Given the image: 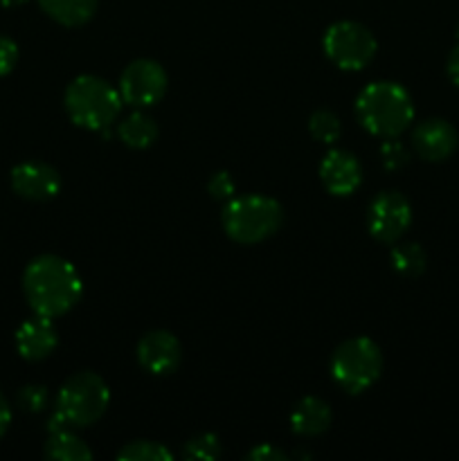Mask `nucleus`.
Returning a JSON list of instances; mask_svg holds the SVG:
<instances>
[{
    "mask_svg": "<svg viewBox=\"0 0 459 461\" xmlns=\"http://www.w3.org/2000/svg\"><path fill=\"white\" fill-rule=\"evenodd\" d=\"M22 293L36 315L58 318L81 300L84 284L68 259L57 255H40L32 259L22 273Z\"/></svg>",
    "mask_w": 459,
    "mask_h": 461,
    "instance_id": "f257e3e1",
    "label": "nucleus"
},
{
    "mask_svg": "<svg viewBox=\"0 0 459 461\" xmlns=\"http://www.w3.org/2000/svg\"><path fill=\"white\" fill-rule=\"evenodd\" d=\"M356 115L367 133L376 138H399L414 120V104L408 90L394 81H374L360 90Z\"/></svg>",
    "mask_w": 459,
    "mask_h": 461,
    "instance_id": "f03ea898",
    "label": "nucleus"
},
{
    "mask_svg": "<svg viewBox=\"0 0 459 461\" xmlns=\"http://www.w3.org/2000/svg\"><path fill=\"white\" fill-rule=\"evenodd\" d=\"M68 117L88 131L111 129L120 117L122 95L106 79L97 75H81L70 81L63 97Z\"/></svg>",
    "mask_w": 459,
    "mask_h": 461,
    "instance_id": "7ed1b4c3",
    "label": "nucleus"
},
{
    "mask_svg": "<svg viewBox=\"0 0 459 461\" xmlns=\"http://www.w3.org/2000/svg\"><path fill=\"white\" fill-rule=\"evenodd\" d=\"M284 223V210L274 198L241 196L230 198L220 212L223 232L241 246H255L273 237Z\"/></svg>",
    "mask_w": 459,
    "mask_h": 461,
    "instance_id": "20e7f679",
    "label": "nucleus"
},
{
    "mask_svg": "<svg viewBox=\"0 0 459 461\" xmlns=\"http://www.w3.org/2000/svg\"><path fill=\"white\" fill-rule=\"evenodd\" d=\"M111 390L94 372H76L68 378L57 394V412L72 428H88L106 414Z\"/></svg>",
    "mask_w": 459,
    "mask_h": 461,
    "instance_id": "39448f33",
    "label": "nucleus"
},
{
    "mask_svg": "<svg viewBox=\"0 0 459 461\" xmlns=\"http://www.w3.org/2000/svg\"><path fill=\"white\" fill-rule=\"evenodd\" d=\"M381 347L369 338L345 340L331 356V376L346 394H363L381 378Z\"/></svg>",
    "mask_w": 459,
    "mask_h": 461,
    "instance_id": "423d86ee",
    "label": "nucleus"
},
{
    "mask_svg": "<svg viewBox=\"0 0 459 461\" xmlns=\"http://www.w3.org/2000/svg\"><path fill=\"white\" fill-rule=\"evenodd\" d=\"M324 54L340 70L358 72L376 57V36L356 21H338L327 27L322 39Z\"/></svg>",
    "mask_w": 459,
    "mask_h": 461,
    "instance_id": "0eeeda50",
    "label": "nucleus"
},
{
    "mask_svg": "<svg viewBox=\"0 0 459 461\" xmlns=\"http://www.w3.org/2000/svg\"><path fill=\"white\" fill-rule=\"evenodd\" d=\"M165 68L153 59H135L120 75L122 102L133 108H147L160 102L166 93Z\"/></svg>",
    "mask_w": 459,
    "mask_h": 461,
    "instance_id": "6e6552de",
    "label": "nucleus"
},
{
    "mask_svg": "<svg viewBox=\"0 0 459 461\" xmlns=\"http://www.w3.org/2000/svg\"><path fill=\"white\" fill-rule=\"evenodd\" d=\"M412 223V205L400 192H381L367 210V230L376 241L396 243Z\"/></svg>",
    "mask_w": 459,
    "mask_h": 461,
    "instance_id": "1a4fd4ad",
    "label": "nucleus"
},
{
    "mask_svg": "<svg viewBox=\"0 0 459 461\" xmlns=\"http://www.w3.org/2000/svg\"><path fill=\"white\" fill-rule=\"evenodd\" d=\"M12 189L25 201L43 203L61 192V176L48 162H21L12 169Z\"/></svg>",
    "mask_w": 459,
    "mask_h": 461,
    "instance_id": "9d476101",
    "label": "nucleus"
},
{
    "mask_svg": "<svg viewBox=\"0 0 459 461\" xmlns=\"http://www.w3.org/2000/svg\"><path fill=\"white\" fill-rule=\"evenodd\" d=\"M459 133L448 120L430 117L412 131V149L421 160L444 162L457 151Z\"/></svg>",
    "mask_w": 459,
    "mask_h": 461,
    "instance_id": "9b49d317",
    "label": "nucleus"
},
{
    "mask_svg": "<svg viewBox=\"0 0 459 461\" xmlns=\"http://www.w3.org/2000/svg\"><path fill=\"white\" fill-rule=\"evenodd\" d=\"M180 358H183V347L169 331L156 329L138 342V363L153 376H166L176 372Z\"/></svg>",
    "mask_w": 459,
    "mask_h": 461,
    "instance_id": "f8f14e48",
    "label": "nucleus"
},
{
    "mask_svg": "<svg viewBox=\"0 0 459 461\" xmlns=\"http://www.w3.org/2000/svg\"><path fill=\"white\" fill-rule=\"evenodd\" d=\"M320 180L333 196H349L363 185V165L354 153L333 149L320 165Z\"/></svg>",
    "mask_w": 459,
    "mask_h": 461,
    "instance_id": "ddd939ff",
    "label": "nucleus"
},
{
    "mask_svg": "<svg viewBox=\"0 0 459 461\" xmlns=\"http://www.w3.org/2000/svg\"><path fill=\"white\" fill-rule=\"evenodd\" d=\"M14 340H16V349L21 358L30 360V363H39V360H45L48 356L54 354V349L58 347V333L52 318H43V315L34 313V318L25 320L18 327Z\"/></svg>",
    "mask_w": 459,
    "mask_h": 461,
    "instance_id": "4468645a",
    "label": "nucleus"
},
{
    "mask_svg": "<svg viewBox=\"0 0 459 461\" xmlns=\"http://www.w3.org/2000/svg\"><path fill=\"white\" fill-rule=\"evenodd\" d=\"M333 412L327 401L318 396H304L291 412V430L297 437H318L331 428Z\"/></svg>",
    "mask_w": 459,
    "mask_h": 461,
    "instance_id": "2eb2a0df",
    "label": "nucleus"
},
{
    "mask_svg": "<svg viewBox=\"0 0 459 461\" xmlns=\"http://www.w3.org/2000/svg\"><path fill=\"white\" fill-rule=\"evenodd\" d=\"M99 0H39V7L63 27H81L94 16Z\"/></svg>",
    "mask_w": 459,
    "mask_h": 461,
    "instance_id": "dca6fc26",
    "label": "nucleus"
},
{
    "mask_svg": "<svg viewBox=\"0 0 459 461\" xmlns=\"http://www.w3.org/2000/svg\"><path fill=\"white\" fill-rule=\"evenodd\" d=\"M158 124L153 122L151 115L142 113V108H138L135 113H130L129 117L122 120V124L117 126V138L126 144L129 149H148L158 140Z\"/></svg>",
    "mask_w": 459,
    "mask_h": 461,
    "instance_id": "f3484780",
    "label": "nucleus"
},
{
    "mask_svg": "<svg viewBox=\"0 0 459 461\" xmlns=\"http://www.w3.org/2000/svg\"><path fill=\"white\" fill-rule=\"evenodd\" d=\"M45 457L57 461H90L93 450L70 430H61L50 435V439L45 441Z\"/></svg>",
    "mask_w": 459,
    "mask_h": 461,
    "instance_id": "a211bd4d",
    "label": "nucleus"
},
{
    "mask_svg": "<svg viewBox=\"0 0 459 461\" xmlns=\"http://www.w3.org/2000/svg\"><path fill=\"white\" fill-rule=\"evenodd\" d=\"M390 261L400 277H418L426 273L428 255L418 243H400L392 250Z\"/></svg>",
    "mask_w": 459,
    "mask_h": 461,
    "instance_id": "6ab92c4d",
    "label": "nucleus"
},
{
    "mask_svg": "<svg viewBox=\"0 0 459 461\" xmlns=\"http://www.w3.org/2000/svg\"><path fill=\"white\" fill-rule=\"evenodd\" d=\"M309 131L310 135H313V140H318V142L333 144L340 138L342 126L336 113L328 111V108H320V111H315L313 115H310Z\"/></svg>",
    "mask_w": 459,
    "mask_h": 461,
    "instance_id": "aec40b11",
    "label": "nucleus"
},
{
    "mask_svg": "<svg viewBox=\"0 0 459 461\" xmlns=\"http://www.w3.org/2000/svg\"><path fill=\"white\" fill-rule=\"evenodd\" d=\"M117 459L124 461H169L174 459L166 446L156 444V441H130L117 453Z\"/></svg>",
    "mask_w": 459,
    "mask_h": 461,
    "instance_id": "412c9836",
    "label": "nucleus"
},
{
    "mask_svg": "<svg viewBox=\"0 0 459 461\" xmlns=\"http://www.w3.org/2000/svg\"><path fill=\"white\" fill-rule=\"evenodd\" d=\"M223 453V446H220V439L212 432H202V435H196L194 439H189L187 444L183 446V457L184 459H202V461H214L220 457Z\"/></svg>",
    "mask_w": 459,
    "mask_h": 461,
    "instance_id": "4be33fe9",
    "label": "nucleus"
},
{
    "mask_svg": "<svg viewBox=\"0 0 459 461\" xmlns=\"http://www.w3.org/2000/svg\"><path fill=\"white\" fill-rule=\"evenodd\" d=\"M381 160H382V167H385L387 171H399L410 162V153H408V149L399 142V140L390 138L382 142Z\"/></svg>",
    "mask_w": 459,
    "mask_h": 461,
    "instance_id": "5701e85b",
    "label": "nucleus"
},
{
    "mask_svg": "<svg viewBox=\"0 0 459 461\" xmlns=\"http://www.w3.org/2000/svg\"><path fill=\"white\" fill-rule=\"evenodd\" d=\"M48 387L43 385H25L18 392V405H21L25 412H43L48 408Z\"/></svg>",
    "mask_w": 459,
    "mask_h": 461,
    "instance_id": "b1692460",
    "label": "nucleus"
},
{
    "mask_svg": "<svg viewBox=\"0 0 459 461\" xmlns=\"http://www.w3.org/2000/svg\"><path fill=\"white\" fill-rule=\"evenodd\" d=\"M207 189H210V194L216 201H230L234 192H237V185H234L232 176L228 171H216L210 178V183H207Z\"/></svg>",
    "mask_w": 459,
    "mask_h": 461,
    "instance_id": "393cba45",
    "label": "nucleus"
},
{
    "mask_svg": "<svg viewBox=\"0 0 459 461\" xmlns=\"http://www.w3.org/2000/svg\"><path fill=\"white\" fill-rule=\"evenodd\" d=\"M18 63V45L9 36L0 34V77H7Z\"/></svg>",
    "mask_w": 459,
    "mask_h": 461,
    "instance_id": "a878e982",
    "label": "nucleus"
},
{
    "mask_svg": "<svg viewBox=\"0 0 459 461\" xmlns=\"http://www.w3.org/2000/svg\"><path fill=\"white\" fill-rule=\"evenodd\" d=\"M246 459L252 461H286V453L279 448H274L273 444H259L252 450H248Z\"/></svg>",
    "mask_w": 459,
    "mask_h": 461,
    "instance_id": "bb28decb",
    "label": "nucleus"
},
{
    "mask_svg": "<svg viewBox=\"0 0 459 461\" xmlns=\"http://www.w3.org/2000/svg\"><path fill=\"white\" fill-rule=\"evenodd\" d=\"M446 72H448V79L454 88H459V43L450 50L448 61H446Z\"/></svg>",
    "mask_w": 459,
    "mask_h": 461,
    "instance_id": "cd10ccee",
    "label": "nucleus"
},
{
    "mask_svg": "<svg viewBox=\"0 0 459 461\" xmlns=\"http://www.w3.org/2000/svg\"><path fill=\"white\" fill-rule=\"evenodd\" d=\"M9 426H12V405H9L7 396L0 392V437H4Z\"/></svg>",
    "mask_w": 459,
    "mask_h": 461,
    "instance_id": "c85d7f7f",
    "label": "nucleus"
},
{
    "mask_svg": "<svg viewBox=\"0 0 459 461\" xmlns=\"http://www.w3.org/2000/svg\"><path fill=\"white\" fill-rule=\"evenodd\" d=\"M27 0H0V5L3 7H21V5H25Z\"/></svg>",
    "mask_w": 459,
    "mask_h": 461,
    "instance_id": "c756f323",
    "label": "nucleus"
},
{
    "mask_svg": "<svg viewBox=\"0 0 459 461\" xmlns=\"http://www.w3.org/2000/svg\"><path fill=\"white\" fill-rule=\"evenodd\" d=\"M457 39H459V30H457Z\"/></svg>",
    "mask_w": 459,
    "mask_h": 461,
    "instance_id": "7c9ffc66",
    "label": "nucleus"
}]
</instances>
